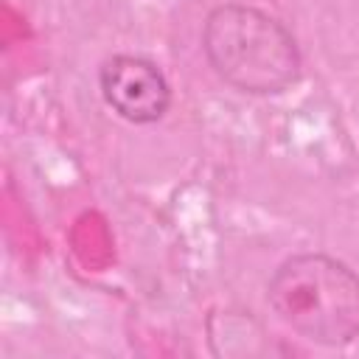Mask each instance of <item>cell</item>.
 <instances>
[{
	"mask_svg": "<svg viewBox=\"0 0 359 359\" xmlns=\"http://www.w3.org/2000/svg\"><path fill=\"white\" fill-rule=\"evenodd\" d=\"M202 50L213 73L250 95H275L300 79V50L292 31L272 14L244 6H216L202 25Z\"/></svg>",
	"mask_w": 359,
	"mask_h": 359,
	"instance_id": "1",
	"label": "cell"
},
{
	"mask_svg": "<svg viewBox=\"0 0 359 359\" xmlns=\"http://www.w3.org/2000/svg\"><path fill=\"white\" fill-rule=\"evenodd\" d=\"M98 84L104 101L129 123H154L171 104L163 70L143 56L118 53L107 59L98 70Z\"/></svg>",
	"mask_w": 359,
	"mask_h": 359,
	"instance_id": "3",
	"label": "cell"
},
{
	"mask_svg": "<svg viewBox=\"0 0 359 359\" xmlns=\"http://www.w3.org/2000/svg\"><path fill=\"white\" fill-rule=\"evenodd\" d=\"M266 300L280 323L317 345H348L359 337V275L323 252L286 258L269 278Z\"/></svg>",
	"mask_w": 359,
	"mask_h": 359,
	"instance_id": "2",
	"label": "cell"
}]
</instances>
